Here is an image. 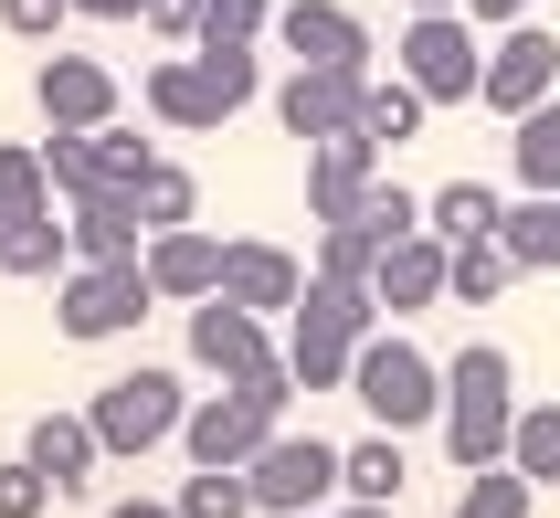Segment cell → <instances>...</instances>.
Returning <instances> with one entry per match:
<instances>
[{
    "instance_id": "obj_1",
    "label": "cell",
    "mask_w": 560,
    "mask_h": 518,
    "mask_svg": "<svg viewBox=\"0 0 560 518\" xmlns=\"http://www.w3.org/2000/svg\"><path fill=\"white\" fill-rule=\"evenodd\" d=\"M508 434H518V370L498 338H466L444 360V445L476 476V465H508Z\"/></svg>"
},
{
    "instance_id": "obj_2",
    "label": "cell",
    "mask_w": 560,
    "mask_h": 518,
    "mask_svg": "<svg viewBox=\"0 0 560 518\" xmlns=\"http://www.w3.org/2000/svg\"><path fill=\"white\" fill-rule=\"evenodd\" d=\"M360 338H381V297L307 275V297L285 307V370H296V392H339L349 360H360Z\"/></svg>"
},
{
    "instance_id": "obj_3",
    "label": "cell",
    "mask_w": 560,
    "mask_h": 518,
    "mask_svg": "<svg viewBox=\"0 0 560 518\" xmlns=\"http://www.w3.org/2000/svg\"><path fill=\"white\" fill-rule=\"evenodd\" d=\"M285 402H296V370H254V381H222L212 402H190V424H180V445H190V465H254L265 456V434H285Z\"/></svg>"
},
{
    "instance_id": "obj_4",
    "label": "cell",
    "mask_w": 560,
    "mask_h": 518,
    "mask_svg": "<svg viewBox=\"0 0 560 518\" xmlns=\"http://www.w3.org/2000/svg\"><path fill=\"white\" fill-rule=\"evenodd\" d=\"M254 95V43H190V54L149 64V117L159 127H222Z\"/></svg>"
},
{
    "instance_id": "obj_5",
    "label": "cell",
    "mask_w": 560,
    "mask_h": 518,
    "mask_svg": "<svg viewBox=\"0 0 560 518\" xmlns=\"http://www.w3.org/2000/svg\"><path fill=\"white\" fill-rule=\"evenodd\" d=\"M349 392L371 402V424L381 434H412V424H444V370L412 349L402 329H381L360 338V360H349Z\"/></svg>"
},
{
    "instance_id": "obj_6",
    "label": "cell",
    "mask_w": 560,
    "mask_h": 518,
    "mask_svg": "<svg viewBox=\"0 0 560 518\" xmlns=\"http://www.w3.org/2000/svg\"><path fill=\"white\" fill-rule=\"evenodd\" d=\"M85 424H95L106 456H149V445H170V434L190 424V392L170 370H127V381H106V392L85 402Z\"/></svg>"
},
{
    "instance_id": "obj_7",
    "label": "cell",
    "mask_w": 560,
    "mask_h": 518,
    "mask_svg": "<svg viewBox=\"0 0 560 518\" xmlns=\"http://www.w3.org/2000/svg\"><path fill=\"white\" fill-rule=\"evenodd\" d=\"M402 85L423 95V106H455V95L487 85V54H476V22H466V11H412V32H402Z\"/></svg>"
},
{
    "instance_id": "obj_8",
    "label": "cell",
    "mask_w": 560,
    "mask_h": 518,
    "mask_svg": "<svg viewBox=\"0 0 560 518\" xmlns=\"http://www.w3.org/2000/svg\"><path fill=\"white\" fill-rule=\"evenodd\" d=\"M149 307H159L149 265H74V275L54 286V329H63V338H127Z\"/></svg>"
},
{
    "instance_id": "obj_9",
    "label": "cell",
    "mask_w": 560,
    "mask_h": 518,
    "mask_svg": "<svg viewBox=\"0 0 560 518\" xmlns=\"http://www.w3.org/2000/svg\"><path fill=\"white\" fill-rule=\"evenodd\" d=\"M254 476V508L265 518H307L339 497V445H317V434H265V456L244 465Z\"/></svg>"
},
{
    "instance_id": "obj_10",
    "label": "cell",
    "mask_w": 560,
    "mask_h": 518,
    "mask_svg": "<svg viewBox=\"0 0 560 518\" xmlns=\"http://www.w3.org/2000/svg\"><path fill=\"white\" fill-rule=\"evenodd\" d=\"M550 85H560V32H539V22H508L498 32V54H487V106H498L508 127L529 117V106H550Z\"/></svg>"
},
{
    "instance_id": "obj_11",
    "label": "cell",
    "mask_w": 560,
    "mask_h": 518,
    "mask_svg": "<svg viewBox=\"0 0 560 518\" xmlns=\"http://www.w3.org/2000/svg\"><path fill=\"white\" fill-rule=\"evenodd\" d=\"M190 360L212 370V381H254V370H276L285 349L265 338V318H254V307H233V297H201V307H190Z\"/></svg>"
},
{
    "instance_id": "obj_12",
    "label": "cell",
    "mask_w": 560,
    "mask_h": 518,
    "mask_svg": "<svg viewBox=\"0 0 560 518\" xmlns=\"http://www.w3.org/2000/svg\"><path fill=\"white\" fill-rule=\"evenodd\" d=\"M32 106H43V127H74V138H95V127H117V74L95 54H43V74H32Z\"/></svg>"
},
{
    "instance_id": "obj_13",
    "label": "cell",
    "mask_w": 560,
    "mask_h": 518,
    "mask_svg": "<svg viewBox=\"0 0 560 518\" xmlns=\"http://www.w3.org/2000/svg\"><path fill=\"white\" fill-rule=\"evenodd\" d=\"M276 43L296 64H317V74H371V32H360V11H339V0H285Z\"/></svg>"
},
{
    "instance_id": "obj_14",
    "label": "cell",
    "mask_w": 560,
    "mask_h": 518,
    "mask_svg": "<svg viewBox=\"0 0 560 518\" xmlns=\"http://www.w3.org/2000/svg\"><path fill=\"white\" fill-rule=\"evenodd\" d=\"M360 85H371V74H317V64H296V74H285L276 85V117H285V138H349V127H360Z\"/></svg>"
},
{
    "instance_id": "obj_15",
    "label": "cell",
    "mask_w": 560,
    "mask_h": 518,
    "mask_svg": "<svg viewBox=\"0 0 560 518\" xmlns=\"http://www.w3.org/2000/svg\"><path fill=\"white\" fill-rule=\"evenodd\" d=\"M371 181H381V149L360 127H349V138H317L307 149V222H349L371 202Z\"/></svg>"
},
{
    "instance_id": "obj_16",
    "label": "cell",
    "mask_w": 560,
    "mask_h": 518,
    "mask_svg": "<svg viewBox=\"0 0 560 518\" xmlns=\"http://www.w3.org/2000/svg\"><path fill=\"white\" fill-rule=\"evenodd\" d=\"M444 265H455V244H444V233H402V244H381V265H371L381 318H412V307H434V297H444Z\"/></svg>"
},
{
    "instance_id": "obj_17",
    "label": "cell",
    "mask_w": 560,
    "mask_h": 518,
    "mask_svg": "<svg viewBox=\"0 0 560 518\" xmlns=\"http://www.w3.org/2000/svg\"><path fill=\"white\" fill-rule=\"evenodd\" d=\"M63 222H74V265H149L138 191H85V202H63Z\"/></svg>"
},
{
    "instance_id": "obj_18",
    "label": "cell",
    "mask_w": 560,
    "mask_h": 518,
    "mask_svg": "<svg viewBox=\"0 0 560 518\" xmlns=\"http://www.w3.org/2000/svg\"><path fill=\"white\" fill-rule=\"evenodd\" d=\"M222 297L254 307V318H276V307L307 297V265H296L285 244H254V233H244V244H222Z\"/></svg>"
},
{
    "instance_id": "obj_19",
    "label": "cell",
    "mask_w": 560,
    "mask_h": 518,
    "mask_svg": "<svg viewBox=\"0 0 560 518\" xmlns=\"http://www.w3.org/2000/svg\"><path fill=\"white\" fill-rule=\"evenodd\" d=\"M149 286L159 297H222V244L201 233V222H180V233H149Z\"/></svg>"
},
{
    "instance_id": "obj_20",
    "label": "cell",
    "mask_w": 560,
    "mask_h": 518,
    "mask_svg": "<svg viewBox=\"0 0 560 518\" xmlns=\"http://www.w3.org/2000/svg\"><path fill=\"white\" fill-rule=\"evenodd\" d=\"M0 275H22V286H63V275H74V222H63V212L0 222Z\"/></svg>"
},
{
    "instance_id": "obj_21",
    "label": "cell",
    "mask_w": 560,
    "mask_h": 518,
    "mask_svg": "<svg viewBox=\"0 0 560 518\" xmlns=\"http://www.w3.org/2000/svg\"><path fill=\"white\" fill-rule=\"evenodd\" d=\"M22 456L43 465V476H54V497H74V487L95 476V465H106V445H95V424H85V413H43Z\"/></svg>"
},
{
    "instance_id": "obj_22",
    "label": "cell",
    "mask_w": 560,
    "mask_h": 518,
    "mask_svg": "<svg viewBox=\"0 0 560 518\" xmlns=\"http://www.w3.org/2000/svg\"><path fill=\"white\" fill-rule=\"evenodd\" d=\"M498 244H508V265H518V275H550V265H560V191H529V202H508Z\"/></svg>"
},
{
    "instance_id": "obj_23",
    "label": "cell",
    "mask_w": 560,
    "mask_h": 518,
    "mask_svg": "<svg viewBox=\"0 0 560 518\" xmlns=\"http://www.w3.org/2000/svg\"><path fill=\"white\" fill-rule=\"evenodd\" d=\"M498 222H508V202L487 181H444L434 202H423V233H444V244H487Z\"/></svg>"
},
{
    "instance_id": "obj_24",
    "label": "cell",
    "mask_w": 560,
    "mask_h": 518,
    "mask_svg": "<svg viewBox=\"0 0 560 518\" xmlns=\"http://www.w3.org/2000/svg\"><path fill=\"white\" fill-rule=\"evenodd\" d=\"M339 497L392 508V497H402V434H360V445H339Z\"/></svg>"
},
{
    "instance_id": "obj_25",
    "label": "cell",
    "mask_w": 560,
    "mask_h": 518,
    "mask_svg": "<svg viewBox=\"0 0 560 518\" xmlns=\"http://www.w3.org/2000/svg\"><path fill=\"white\" fill-rule=\"evenodd\" d=\"M412 127H423V95H412L402 74H392V85H360V138H371V149H402Z\"/></svg>"
},
{
    "instance_id": "obj_26",
    "label": "cell",
    "mask_w": 560,
    "mask_h": 518,
    "mask_svg": "<svg viewBox=\"0 0 560 518\" xmlns=\"http://www.w3.org/2000/svg\"><path fill=\"white\" fill-rule=\"evenodd\" d=\"M508 465H518L529 487H560V402L518 413V434H508Z\"/></svg>"
},
{
    "instance_id": "obj_27",
    "label": "cell",
    "mask_w": 560,
    "mask_h": 518,
    "mask_svg": "<svg viewBox=\"0 0 560 518\" xmlns=\"http://www.w3.org/2000/svg\"><path fill=\"white\" fill-rule=\"evenodd\" d=\"M170 508H180V518H254V476H244V465H201Z\"/></svg>"
},
{
    "instance_id": "obj_28",
    "label": "cell",
    "mask_w": 560,
    "mask_h": 518,
    "mask_svg": "<svg viewBox=\"0 0 560 518\" xmlns=\"http://www.w3.org/2000/svg\"><path fill=\"white\" fill-rule=\"evenodd\" d=\"M508 149H518V181H529V191H560V95L518 117V138H508Z\"/></svg>"
},
{
    "instance_id": "obj_29",
    "label": "cell",
    "mask_w": 560,
    "mask_h": 518,
    "mask_svg": "<svg viewBox=\"0 0 560 518\" xmlns=\"http://www.w3.org/2000/svg\"><path fill=\"white\" fill-rule=\"evenodd\" d=\"M32 212H54V170H43V149H0V222Z\"/></svg>"
},
{
    "instance_id": "obj_30",
    "label": "cell",
    "mask_w": 560,
    "mask_h": 518,
    "mask_svg": "<svg viewBox=\"0 0 560 518\" xmlns=\"http://www.w3.org/2000/svg\"><path fill=\"white\" fill-rule=\"evenodd\" d=\"M508 275H518V265H508V244H498V233H487V244H455V265H444V297L487 307V297L508 286Z\"/></svg>"
},
{
    "instance_id": "obj_31",
    "label": "cell",
    "mask_w": 560,
    "mask_h": 518,
    "mask_svg": "<svg viewBox=\"0 0 560 518\" xmlns=\"http://www.w3.org/2000/svg\"><path fill=\"white\" fill-rule=\"evenodd\" d=\"M529 476H518V465H476L466 476V497H455V518H529Z\"/></svg>"
},
{
    "instance_id": "obj_32",
    "label": "cell",
    "mask_w": 560,
    "mask_h": 518,
    "mask_svg": "<svg viewBox=\"0 0 560 518\" xmlns=\"http://www.w3.org/2000/svg\"><path fill=\"white\" fill-rule=\"evenodd\" d=\"M371 265H381V244L360 222H317V275L328 286H371Z\"/></svg>"
},
{
    "instance_id": "obj_33",
    "label": "cell",
    "mask_w": 560,
    "mask_h": 518,
    "mask_svg": "<svg viewBox=\"0 0 560 518\" xmlns=\"http://www.w3.org/2000/svg\"><path fill=\"white\" fill-rule=\"evenodd\" d=\"M190 212H201V191H190V170H170V159H159L149 181H138V222H149V233H180Z\"/></svg>"
},
{
    "instance_id": "obj_34",
    "label": "cell",
    "mask_w": 560,
    "mask_h": 518,
    "mask_svg": "<svg viewBox=\"0 0 560 518\" xmlns=\"http://www.w3.org/2000/svg\"><path fill=\"white\" fill-rule=\"evenodd\" d=\"M149 170H159V149L138 138V127H95V181L106 191H138Z\"/></svg>"
},
{
    "instance_id": "obj_35",
    "label": "cell",
    "mask_w": 560,
    "mask_h": 518,
    "mask_svg": "<svg viewBox=\"0 0 560 518\" xmlns=\"http://www.w3.org/2000/svg\"><path fill=\"white\" fill-rule=\"evenodd\" d=\"M360 233H371V244H402V233H423V202H412L402 181H371V202H360Z\"/></svg>"
},
{
    "instance_id": "obj_36",
    "label": "cell",
    "mask_w": 560,
    "mask_h": 518,
    "mask_svg": "<svg viewBox=\"0 0 560 518\" xmlns=\"http://www.w3.org/2000/svg\"><path fill=\"white\" fill-rule=\"evenodd\" d=\"M43 170H54V202L106 191V181H95V138H74V127H54V138H43Z\"/></svg>"
},
{
    "instance_id": "obj_37",
    "label": "cell",
    "mask_w": 560,
    "mask_h": 518,
    "mask_svg": "<svg viewBox=\"0 0 560 518\" xmlns=\"http://www.w3.org/2000/svg\"><path fill=\"white\" fill-rule=\"evenodd\" d=\"M276 0H201V43H265Z\"/></svg>"
},
{
    "instance_id": "obj_38",
    "label": "cell",
    "mask_w": 560,
    "mask_h": 518,
    "mask_svg": "<svg viewBox=\"0 0 560 518\" xmlns=\"http://www.w3.org/2000/svg\"><path fill=\"white\" fill-rule=\"evenodd\" d=\"M43 497H54V476H43V465H0V518H43Z\"/></svg>"
},
{
    "instance_id": "obj_39",
    "label": "cell",
    "mask_w": 560,
    "mask_h": 518,
    "mask_svg": "<svg viewBox=\"0 0 560 518\" xmlns=\"http://www.w3.org/2000/svg\"><path fill=\"white\" fill-rule=\"evenodd\" d=\"M74 11V0H0V22L22 32V43H54V22Z\"/></svg>"
},
{
    "instance_id": "obj_40",
    "label": "cell",
    "mask_w": 560,
    "mask_h": 518,
    "mask_svg": "<svg viewBox=\"0 0 560 518\" xmlns=\"http://www.w3.org/2000/svg\"><path fill=\"white\" fill-rule=\"evenodd\" d=\"M149 32L159 43H201V0H149Z\"/></svg>"
},
{
    "instance_id": "obj_41",
    "label": "cell",
    "mask_w": 560,
    "mask_h": 518,
    "mask_svg": "<svg viewBox=\"0 0 560 518\" xmlns=\"http://www.w3.org/2000/svg\"><path fill=\"white\" fill-rule=\"evenodd\" d=\"M74 11H85V22H138L149 0H74Z\"/></svg>"
},
{
    "instance_id": "obj_42",
    "label": "cell",
    "mask_w": 560,
    "mask_h": 518,
    "mask_svg": "<svg viewBox=\"0 0 560 518\" xmlns=\"http://www.w3.org/2000/svg\"><path fill=\"white\" fill-rule=\"evenodd\" d=\"M476 22H529V0H466Z\"/></svg>"
},
{
    "instance_id": "obj_43",
    "label": "cell",
    "mask_w": 560,
    "mask_h": 518,
    "mask_svg": "<svg viewBox=\"0 0 560 518\" xmlns=\"http://www.w3.org/2000/svg\"><path fill=\"white\" fill-rule=\"evenodd\" d=\"M106 518H180L170 497H127V508H106Z\"/></svg>"
},
{
    "instance_id": "obj_44",
    "label": "cell",
    "mask_w": 560,
    "mask_h": 518,
    "mask_svg": "<svg viewBox=\"0 0 560 518\" xmlns=\"http://www.w3.org/2000/svg\"><path fill=\"white\" fill-rule=\"evenodd\" d=\"M307 518H392V508H360V497H349V508H307Z\"/></svg>"
},
{
    "instance_id": "obj_45",
    "label": "cell",
    "mask_w": 560,
    "mask_h": 518,
    "mask_svg": "<svg viewBox=\"0 0 560 518\" xmlns=\"http://www.w3.org/2000/svg\"><path fill=\"white\" fill-rule=\"evenodd\" d=\"M402 11H466V0H402Z\"/></svg>"
}]
</instances>
